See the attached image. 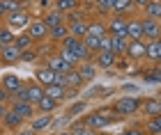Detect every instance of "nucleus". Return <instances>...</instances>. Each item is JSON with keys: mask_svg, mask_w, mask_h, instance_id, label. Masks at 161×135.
<instances>
[{"mask_svg": "<svg viewBox=\"0 0 161 135\" xmlns=\"http://www.w3.org/2000/svg\"><path fill=\"white\" fill-rule=\"evenodd\" d=\"M83 126H87L90 131H101V128H108L111 124L118 122V117H113L111 112H108V108H101V110H94V112H87V115H83L78 119Z\"/></svg>", "mask_w": 161, "mask_h": 135, "instance_id": "obj_1", "label": "nucleus"}, {"mask_svg": "<svg viewBox=\"0 0 161 135\" xmlns=\"http://www.w3.org/2000/svg\"><path fill=\"white\" fill-rule=\"evenodd\" d=\"M138 108H141V98L134 96V94H124V96H120L118 101L108 108V112L120 119V117H134L138 112Z\"/></svg>", "mask_w": 161, "mask_h": 135, "instance_id": "obj_2", "label": "nucleus"}, {"mask_svg": "<svg viewBox=\"0 0 161 135\" xmlns=\"http://www.w3.org/2000/svg\"><path fill=\"white\" fill-rule=\"evenodd\" d=\"M30 21H32L30 12H28V9H21V12L7 14V16H5V25L9 28L12 32H23L25 28H28V23H30Z\"/></svg>", "mask_w": 161, "mask_h": 135, "instance_id": "obj_3", "label": "nucleus"}, {"mask_svg": "<svg viewBox=\"0 0 161 135\" xmlns=\"http://www.w3.org/2000/svg\"><path fill=\"white\" fill-rule=\"evenodd\" d=\"M25 32H28V37L32 39V44H37V41H46V39H48V28L44 25L42 18H32L30 23H28Z\"/></svg>", "mask_w": 161, "mask_h": 135, "instance_id": "obj_4", "label": "nucleus"}, {"mask_svg": "<svg viewBox=\"0 0 161 135\" xmlns=\"http://www.w3.org/2000/svg\"><path fill=\"white\" fill-rule=\"evenodd\" d=\"M106 32L115 34V37H124L127 39V16H120V14H111L106 23Z\"/></svg>", "mask_w": 161, "mask_h": 135, "instance_id": "obj_5", "label": "nucleus"}, {"mask_svg": "<svg viewBox=\"0 0 161 135\" xmlns=\"http://www.w3.org/2000/svg\"><path fill=\"white\" fill-rule=\"evenodd\" d=\"M138 112L147 119V117H157V115H161V101L157 96H145V98H141V108H138Z\"/></svg>", "mask_w": 161, "mask_h": 135, "instance_id": "obj_6", "label": "nucleus"}, {"mask_svg": "<svg viewBox=\"0 0 161 135\" xmlns=\"http://www.w3.org/2000/svg\"><path fill=\"white\" fill-rule=\"evenodd\" d=\"M0 85H3V89L7 92V94H14L16 89H21L23 87V78L21 76H16L14 71H7V73H3V78H0Z\"/></svg>", "mask_w": 161, "mask_h": 135, "instance_id": "obj_7", "label": "nucleus"}, {"mask_svg": "<svg viewBox=\"0 0 161 135\" xmlns=\"http://www.w3.org/2000/svg\"><path fill=\"white\" fill-rule=\"evenodd\" d=\"M44 67H48L51 71H55V73H67L69 69H74L60 58V53H48L46 58H44Z\"/></svg>", "mask_w": 161, "mask_h": 135, "instance_id": "obj_8", "label": "nucleus"}, {"mask_svg": "<svg viewBox=\"0 0 161 135\" xmlns=\"http://www.w3.org/2000/svg\"><path fill=\"white\" fill-rule=\"evenodd\" d=\"M92 62H94V67L97 69H113L115 67V62H118V55L111 53V51H99V53H94L92 55Z\"/></svg>", "mask_w": 161, "mask_h": 135, "instance_id": "obj_9", "label": "nucleus"}, {"mask_svg": "<svg viewBox=\"0 0 161 135\" xmlns=\"http://www.w3.org/2000/svg\"><path fill=\"white\" fill-rule=\"evenodd\" d=\"M55 71H51L48 67H44V64H39L37 69H35V82L37 85H42L44 89L46 87H51V85H55Z\"/></svg>", "mask_w": 161, "mask_h": 135, "instance_id": "obj_10", "label": "nucleus"}, {"mask_svg": "<svg viewBox=\"0 0 161 135\" xmlns=\"http://www.w3.org/2000/svg\"><path fill=\"white\" fill-rule=\"evenodd\" d=\"M141 28H143V41H152V39H159V32H161V28H159V21L154 18H141Z\"/></svg>", "mask_w": 161, "mask_h": 135, "instance_id": "obj_11", "label": "nucleus"}, {"mask_svg": "<svg viewBox=\"0 0 161 135\" xmlns=\"http://www.w3.org/2000/svg\"><path fill=\"white\" fill-rule=\"evenodd\" d=\"M9 110H12V112H16L21 119H32L35 115H37V112H35V105H32V103H28V101H14V98H12Z\"/></svg>", "mask_w": 161, "mask_h": 135, "instance_id": "obj_12", "label": "nucleus"}, {"mask_svg": "<svg viewBox=\"0 0 161 135\" xmlns=\"http://www.w3.org/2000/svg\"><path fill=\"white\" fill-rule=\"evenodd\" d=\"M124 58L127 60H143L145 58V41H127V48H124Z\"/></svg>", "mask_w": 161, "mask_h": 135, "instance_id": "obj_13", "label": "nucleus"}, {"mask_svg": "<svg viewBox=\"0 0 161 135\" xmlns=\"http://www.w3.org/2000/svg\"><path fill=\"white\" fill-rule=\"evenodd\" d=\"M74 69L78 71V76L83 78V82H92L94 78H97V67H94V62H92V60H87V62H78Z\"/></svg>", "mask_w": 161, "mask_h": 135, "instance_id": "obj_14", "label": "nucleus"}, {"mask_svg": "<svg viewBox=\"0 0 161 135\" xmlns=\"http://www.w3.org/2000/svg\"><path fill=\"white\" fill-rule=\"evenodd\" d=\"M58 105H60L58 101H53L51 96H46V94H44V96L39 98V101L35 103V112H37V115H53Z\"/></svg>", "mask_w": 161, "mask_h": 135, "instance_id": "obj_15", "label": "nucleus"}, {"mask_svg": "<svg viewBox=\"0 0 161 135\" xmlns=\"http://www.w3.org/2000/svg\"><path fill=\"white\" fill-rule=\"evenodd\" d=\"M127 39H131V41H143L141 16H136V18H127Z\"/></svg>", "mask_w": 161, "mask_h": 135, "instance_id": "obj_16", "label": "nucleus"}, {"mask_svg": "<svg viewBox=\"0 0 161 135\" xmlns=\"http://www.w3.org/2000/svg\"><path fill=\"white\" fill-rule=\"evenodd\" d=\"M23 92H25V101L32 103V105L44 96V87H42V85H37L35 80H32V82H25V85H23Z\"/></svg>", "mask_w": 161, "mask_h": 135, "instance_id": "obj_17", "label": "nucleus"}, {"mask_svg": "<svg viewBox=\"0 0 161 135\" xmlns=\"http://www.w3.org/2000/svg\"><path fill=\"white\" fill-rule=\"evenodd\" d=\"M159 58H161V44H159V39L145 41V58H143V60H147V62H152V64H157Z\"/></svg>", "mask_w": 161, "mask_h": 135, "instance_id": "obj_18", "label": "nucleus"}, {"mask_svg": "<svg viewBox=\"0 0 161 135\" xmlns=\"http://www.w3.org/2000/svg\"><path fill=\"white\" fill-rule=\"evenodd\" d=\"M19 58H21V53L16 51V46H14V44L0 48V64H16Z\"/></svg>", "mask_w": 161, "mask_h": 135, "instance_id": "obj_19", "label": "nucleus"}, {"mask_svg": "<svg viewBox=\"0 0 161 135\" xmlns=\"http://www.w3.org/2000/svg\"><path fill=\"white\" fill-rule=\"evenodd\" d=\"M0 122H3V126H5L7 131H19V128H23V122H25V119H21L16 112L7 110V112H5V117L0 119Z\"/></svg>", "mask_w": 161, "mask_h": 135, "instance_id": "obj_20", "label": "nucleus"}, {"mask_svg": "<svg viewBox=\"0 0 161 135\" xmlns=\"http://www.w3.org/2000/svg\"><path fill=\"white\" fill-rule=\"evenodd\" d=\"M42 21H44V25H46V28H53V25H58V23H64V14L58 12L55 7H48V9L44 12Z\"/></svg>", "mask_w": 161, "mask_h": 135, "instance_id": "obj_21", "label": "nucleus"}, {"mask_svg": "<svg viewBox=\"0 0 161 135\" xmlns=\"http://www.w3.org/2000/svg\"><path fill=\"white\" fill-rule=\"evenodd\" d=\"M51 122H53V115H35V117L30 119V126H28V128L35 131V133H39V131H44V128H48Z\"/></svg>", "mask_w": 161, "mask_h": 135, "instance_id": "obj_22", "label": "nucleus"}, {"mask_svg": "<svg viewBox=\"0 0 161 135\" xmlns=\"http://www.w3.org/2000/svg\"><path fill=\"white\" fill-rule=\"evenodd\" d=\"M69 30V37H76V39H83L87 34V18H80V21H74V23L67 25Z\"/></svg>", "mask_w": 161, "mask_h": 135, "instance_id": "obj_23", "label": "nucleus"}, {"mask_svg": "<svg viewBox=\"0 0 161 135\" xmlns=\"http://www.w3.org/2000/svg\"><path fill=\"white\" fill-rule=\"evenodd\" d=\"M141 126H143V133H145V135H159V133H161V115L147 117Z\"/></svg>", "mask_w": 161, "mask_h": 135, "instance_id": "obj_24", "label": "nucleus"}, {"mask_svg": "<svg viewBox=\"0 0 161 135\" xmlns=\"http://www.w3.org/2000/svg\"><path fill=\"white\" fill-rule=\"evenodd\" d=\"M87 34H92V37H104L106 32V21H99V18H90L87 21Z\"/></svg>", "mask_w": 161, "mask_h": 135, "instance_id": "obj_25", "label": "nucleus"}, {"mask_svg": "<svg viewBox=\"0 0 161 135\" xmlns=\"http://www.w3.org/2000/svg\"><path fill=\"white\" fill-rule=\"evenodd\" d=\"M64 78H67V89H76V92H78V89L85 85V82H83V78L78 76V71H76V69H69L67 73H64Z\"/></svg>", "mask_w": 161, "mask_h": 135, "instance_id": "obj_26", "label": "nucleus"}, {"mask_svg": "<svg viewBox=\"0 0 161 135\" xmlns=\"http://www.w3.org/2000/svg\"><path fill=\"white\" fill-rule=\"evenodd\" d=\"M111 37V53H115L118 58H124V48H127V41L124 37H115V34H108Z\"/></svg>", "mask_w": 161, "mask_h": 135, "instance_id": "obj_27", "label": "nucleus"}, {"mask_svg": "<svg viewBox=\"0 0 161 135\" xmlns=\"http://www.w3.org/2000/svg\"><path fill=\"white\" fill-rule=\"evenodd\" d=\"M14 46H16V51L19 53H23L28 51V48H32V39L28 37V32H16V37H14Z\"/></svg>", "mask_w": 161, "mask_h": 135, "instance_id": "obj_28", "label": "nucleus"}, {"mask_svg": "<svg viewBox=\"0 0 161 135\" xmlns=\"http://www.w3.org/2000/svg\"><path fill=\"white\" fill-rule=\"evenodd\" d=\"M44 94H46V96H51L53 101H58V103H60L62 98H67V87H62V85H51V87H46V89H44Z\"/></svg>", "mask_w": 161, "mask_h": 135, "instance_id": "obj_29", "label": "nucleus"}, {"mask_svg": "<svg viewBox=\"0 0 161 135\" xmlns=\"http://www.w3.org/2000/svg\"><path fill=\"white\" fill-rule=\"evenodd\" d=\"M67 34H69V30H67V25H64V23H58L53 28H48V39L51 41H62Z\"/></svg>", "mask_w": 161, "mask_h": 135, "instance_id": "obj_30", "label": "nucleus"}, {"mask_svg": "<svg viewBox=\"0 0 161 135\" xmlns=\"http://www.w3.org/2000/svg\"><path fill=\"white\" fill-rule=\"evenodd\" d=\"M143 12H145V18L159 21L161 18V5H159V0H150V2L143 7Z\"/></svg>", "mask_w": 161, "mask_h": 135, "instance_id": "obj_31", "label": "nucleus"}, {"mask_svg": "<svg viewBox=\"0 0 161 135\" xmlns=\"http://www.w3.org/2000/svg\"><path fill=\"white\" fill-rule=\"evenodd\" d=\"M85 110H87V101H85V98H80V101L71 103L67 108V117H64V119H74V117H78L80 112H85Z\"/></svg>", "mask_w": 161, "mask_h": 135, "instance_id": "obj_32", "label": "nucleus"}, {"mask_svg": "<svg viewBox=\"0 0 161 135\" xmlns=\"http://www.w3.org/2000/svg\"><path fill=\"white\" fill-rule=\"evenodd\" d=\"M53 7H55L58 12L67 14V12L78 9V0H53Z\"/></svg>", "mask_w": 161, "mask_h": 135, "instance_id": "obj_33", "label": "nucleus"}, {"mask_svg": "<svg viewBox=\"0 0 161 135\" xmlns=\"http://www.w3.org/2000/svg\"><path fill=\"white\" fill-rule=\"evenodd\" d=\"M111 2H113V12H111V14H120V16H127V12L134 9L129 0H111Z\"/></svg>", "mask_w": 161, "mask_h": 135, "instance_id": "obj_34", "label": "nucleus"}, {"mask_svg": "<svg viewBox=\"0 0 161 135\" xmlns=\"http://www.w3.org/2000/svg\"><path fill=\"white\" fill-rule=\"evenodd\" d=\"M67 131H69V135H97V131H90L87 126L80 124L78 119H76V122H71V126H69Z\"/></svg>", "mask_w": 161, "mask_h": 135, "instance_id": "obj_35", "label": "nucleus"}, {"mask_svg": "<svg viewBox=\"0 0 161 135\" xmlns=\"http://www.w3.org/2000/svg\"><path fill=\"white\" fill-rule=\"evenodd\" d=\"M14 37H16V32H12L7 25H0V48L14 44Z\"/></svg>", "mask_w": 161, "mask_h": 135, "instance_id": "obj_36", "label": "nucleus"}, {"mask_svg": "<svg viewBox=\"0 0 161 135\" xmlns=\"http://www.w3.org/2000/svg\"><path fill=\"white\" fill-rule=\"evenodd\" d=\"M99 39H101V37H92V34H85V37L80 39V41H83V46H85L87 51L94 55V53L99 51Z\"/></svg>", "mask_w": 161, "mask_h": 135, "instance_id": "obj_37", "label": "nucleus"}, {"mask_svg": "<svg viewBox=\"0 0 161 135\" xmlns=\"http://www.w3.org/2000/svg\"><path fill=\"white\" fill-rule=\"evenodd\" d=\"M3 5H5V12H7V14H14V12H21V9H25V7L21 5L19 0H3Z\"/></svg>", "mask_w": 161, "mask_h": 135, "instance_id": "obj_38", "label": "nucleus"}, {"mask_svg": "<svg viewBox=\"0 0 161 135\" xmlns=\"http://www.w3.org/2000/svg\"><path fill=\"white\" fill-rule=\"evenodd\" d=\"M113 89L111 87H92L90 89V98H101V96H111Z\"/></svg>", "mask_w": 161, "mask_h": 135, "instance_id": "obj_39", "label": "nucleus"}, {"mask_svg": "<svg viewBox=\"0 0 161 135\" xmlns=\"http://www.w3.org/2000/svg\"><path fill=\"white\" fill-rule=\"evenodd\" d=\"M37 58H39L37 48H35V51H32V48H28V51H23V53H21V58H19V62H35Z\"/></svg>", "mask_w": 161, "mask_h": 135, "instance_id": "obj_40", "label": "nucleus"}, {"mask_svg": "<svg viewBox=\"0 0 161 135\" xmlns=\"http://www.w3.org/2000/svg\"><path fill=\"white\" fill-rule=\"evenodd\" d=\"M94 2H97L99 14H111L113 12V2H111V0H94Z\"/></svg>", "mask_w": 161, "mask_h": 135, "instance_id": "obj_41", "label": "nucleus"}, {"mask_svg": "<svg viewBox=\"0 0 161 135\" xmlns=\"http://www.w3.org/2000/svg\"><path fill=\"white\" fill-rule=\"evenodd\" d=\"M80 18H85V16H80V12H78V9H74V12H67V14H64V25L74 23V21H80Z\"/></svg>", "mask_w": 161, "mask_h": 135, "instance_id": "obj_42", "label": "nucleus"}, {"mask_svg": "<svg viewBox=\"0 0 161 135\" xmlns=\"http://www.w3.org/2000/svg\"><path fill=\"white\" fill-rule=\"evenodd\" d=\"M118 135H145V133H143V126H129V128L120 131Z\"/></svg>", "mask_w": 161, "mask_h": 135, "instance_id": "obj_43", "label": "nucleus"}, {"mask_svg": "<svg viewBox=\"0 0 161 135\" xmlns=\"http://www.w3.org/2000/svg\"><path fill=\"white\" fill-rule=\"evenodd\" d=\"M99 51H111V37H108V34H104V37L99 39Z\"/></svg>", "mask_w": 161, "mask_h": 135, "instance_id": "obj_44", "label": "nucleus"}, {"mask_svg": "<svg viewBox=\"0 0 161 135\" xmlns=\"http://www.w3.org/2000/svg\"><path fill=\"white\" fill-rule=\"evenodd\" d=\"M129 2H131V7H141V9H143V7L147 5L150 0H129Z\"/></svg>", "mask_w": 161, "mask_h": 135, "instance_id": "obj_45", "label": "nucleus"}, {"mask_svg": "<svg viewBox=\"0 0 161 135\" xmlns=\"http://www.w3.org/2000/svg\"><path fill=\"white\" fill-rule=\"evenodd\" d=\"M7 101H9V94H7L3 89V85H0V103H7Z\"/></svg>", "mask_w": 161, "mask_h": 135, "instance_id": "obj_46", "label": "nucleus"}, {"mask_svg": "<svg viewBox=\"0 0 161 135\" xmlns=\"http://www.w3.org/2000/svg\"><path fill=\"white\" fill-rule=\"evenodd\" d=\"M16 135H37V133L30 131V128H19V131H16Z\"/></svg>", "mask_w": 161, "mask_h": 135, "instance_id": "obj_47", "label": "nucleus"}, {"mask_svg": "<svg viewBox=\"0 0 161 135\" xmlns=\"http://www.w3.org/2000/svg\"><path fill=\"white\" fill-rule=\"evenodd\" d=\"M7 110H9V105H7V103H0V119L5 117V112H7Z\"/></svg>", "mask_w": 161, "mask_h": 135, "instance_id": "obj_48", "label": "nucleus"}, {"mask_svg": "<svg viewBox=\"0 0 161 135\" xmlns=\"http://www.w3.org/2000/svg\"><path fill=\"white\" fill-rule=\"evenodd\" d=\"M7 16V12H5V5H3V0H0V18H5Z\"/></svg>", "mask_w": 161, "mask_h": 135, "instance_id": "obj_49", "label": "nucleus"}, {"mask_svg": "<svg viewBox=\"0 0 161 135\" xmlns=\"http://www.w3.org/2000/svg\"><path fill=\"white\" fill-rule=\"evenodd\" d=\"M122 89H124V92H136V85H124Z\"/></svg>", "mask_w": 161, "mask_h": 135, "instance_id": "obj_50", "label": "nucleus"}, {"mask_svg": "<svg viewBox=\"0 0 161 135\" xmlns=\"http://www.w3.org/2000/svg\"><path fill=\"white\" fill-rule=\"evenodd\" d=\"M39 5L44 7V9H48V7H51V0H39Z\"/></svg>", "mask_w": 161, "mask_h": 135, "instance_id": "obj_51", "label": "nucleus"}, {"mask_svg": "<svg viewBox=\"0 0 161 135\" xmlns=\"http://www.w3.org/2000/svg\"><path fill=\"white\" fill-rule=\"evenodd\" d=\"M19 2L23 5V7H25V5H32V2H37V0H19Z\"/></svg>", "mask_w": 161, "mask_h": 135, "instance_id": "obj_52", "label": "nucleus"}, {"mask_svg": "<svg viewBox=\"0 0 161 135\" xmlns=\"http://www.w3.org/2000/svg\"><path fill=\"white\" fill-rule=\"evenodd\" d=\"M58 135H69V131H67V128H64V131H60V133H58Z\"/></svg>", "mask_w": 161, "mask_h": 135, "instance_id": "obj_53", "label": "nucleus"}, {"mask_svg": "<svg viewBox=\"0 0 161 135\" xmlns=\"http://www.w3.org/2000/svg\"><path fill=\"white\" fill-rule=\"evenodd\" d=\"M97 135H106V133H104V131H99V133H97Z\"/></svg>", "mask_w": 161, "mask_h": 135, "instance_id": "obj_54", "label": "nucleus"}]
</instances>
